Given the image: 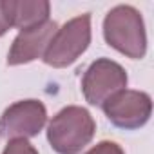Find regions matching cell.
<instances>
[{
  "mask_svg": "<svg viewBox=\"0 0 154 154\" xmlns=\"http://www.w3.org/2000/svg\"><path fill=\"white\" fill-rule=\"evenodd\" d=\"M96 132L93 114L80 105H67L58 111L47 125V141L58 154H80Z\"/></svg>",
  "mask_w": 154,
  "mask_h": 154,
  "instance_id": "obj_1",
  "label": "cell"
},
{
  "mask_svg": "<svg viewBox=\"0 0 154 154\" xmlns=\"http://www.w3.org/2000/svg\"><path fill=\"white\" fill-rule=\"evenodd\" d=\"M105 42L132 60H141L147 53V33L141 13L132 8L120 4L112 8L103 20Z\"/></svg>",
  "mask_w": 154,
  "mask_h": 154,
  "instance_id": "obj_2",
  "label": "cell"
},
{
  "mask_svg": "<svg viewBox=\"0 0 154 154\" xmlns=\"http://www.w3.org/2000/svg\"><path fill=\"white\" fill-rule=\"evenodd\" d=\"M91 44V13H84L65 22L53 36L42 60L54 67L63 69L74 63Z\"/></svg>",
  "mask_w": 154,
  "mask_h": 154,
  "instance_id": "obj_3",
  "label": "cell"
},
{
  "mask_svg": "<svg viewBox=\"0 0 154 154\" xmlns=\"http://www.w3.org/2000/svg\"><path fill=\"white\" fill-rule=\"evenodd\" d=\"M127 71L111 58L94 60L82 76V93L91 105H103L111 96L127 87Z\"/></svg>",
  "mask_w": 154,
  "mask_h": 154,
  "instance_id": "obj_4",
  "label": "cell"
},
{
  "mask_svg": "<svg viewBox=\"0 0 154 154\" xmlns=\"http://www.w3.org/2000/svg\"><path fill=\"white\" fill-rule=\"evenodd\" d=\"M109 122L123 131L143 127L152 114V98L143 91L123 89L102 105Z\"/></svg>",
  "mask_w": 154,
  "mask_h": 154,
  "instance_id": "obj_5",
  "label": "cell"
},
{
  "mask_svg": "<svg viewBox=\"0 0 154 154\" xmlns=\"http://www.w3.org/2000/svg\"><path fill=\"white\" fill-rule=\"evenodd\" d=\"M47 123V109L40 100H20L0 116V136L4 140H27L38 136Z\"/></svg>",
  "mask_w": 154,
  "mask_h": 154,
  "instance_id": "obj_6",
  "label": "cell"
},
{
  "mask_svg": "<svg viewBox=\"0 0 154 154\" xmlns=\"http://www.w3.org/2000/svg\"><path fill=\"white\" fill-rule=\"evenodd\" d=\"M56 31H58V26L53 20H47L42 26H36L27 31H20L9 49L8 65H24L42 58L53 36L56 35Z\"/></svg>",
  "mask_w": 154,
  "mask_h": 154,
  "instance_id": "obj_7",
  "label": "cell"
},
{
  "mask_svg": "<svg viewBox=\"0 0 154 154\" xmlns=\"http://www.w3.org/2000/svg\"><path fill=\"white\" fill-rule=\"evenodd\" d=\"M4 9L11 27L27 31L49 20L51 4L47 0H4Z\"/></svg>",
  "mask_w": 154,
  "mask_h": 154,
  "instance_id": "obj_8",
  "label": "cell"
},
{
  "mask_svg": "<svg viewBox=\"0 0 154 154\" xmlns=\"http://www.w3.org/2000/svg\"><path fill=\"white\" fill-rule=\"evenodd\" d=\"M2 154H38V150L27 140H9Z\"/></svg>",
  "mask_w": 154,
  "mask_h": 154,
  "instance_id": "obj_9",
  "label": "cell"
},
{
  "mask_svg": "<svg viewBox=\"0 0 154 154\" xmlns=\"http://www.w3.org/2000/svg\"><path fill=\"white\" fill-rule=\"evenodd\" d=\"M85 154H125V152H123V149H122L116 141L103 140V141L96 143L94 147H91Z\"/></svg>",
  "mask_w": 154,
  "mask_h": 154,
  "instance_id": "obj_10",
  "label": "cell"
},
{
  "mask_svg": "<svg viewBox=\"0 0 154 154\" xmlns=\"http://www.w3.org/2000/svg\"><path fill=\"white\" fill-rule=\"evenodd\" d=\"M9 29H11V24H9V18L4 9V0H0V36H4Z\"/></svg>",
  "mask_w": 154,
  "mask_h": 154,
  "instance_id": "obj_11",
  "label": "cell"
}]
</instances>
